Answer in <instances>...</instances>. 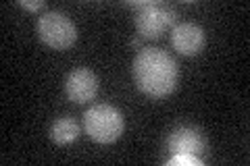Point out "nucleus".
Returning a JSON list of instances; mask_svg holds the SVG:
<instances>
[{
	"instance_id": "obj_9",
	"label": "nucleus",
	"mask_w": 250,
	"mask_h": 166,
	"mask_svg": "<svg viewBox=\"0 0 250 166\" xmlns=\"http://www.w3.org/2000/svg\"><path fill=\"white\" fill-rule=\"evenodd\" d=\"M169 166H200L202 160L198 156H192V154H173V158L167 162Z\"/></svg>"
},
{
	"instance_id": "obj_6",
	"label": "nucleus",
	"mask_w": 250,
	"mask_h": 166,
	"mask_svg": "<svg viewBox=\"0 0 250 166\" xmlns=\"http://www.w3.org/2000/svg\"><path fill=\"white\" fill-rule=\"evenodd\" d=\"M65 92L71 102L75 104H85L94 100L98 92V79L90 69H75L69 73L65 81Z\"/></svg>"
},
{
	"instance_id": "obj_5",
	"label": "nucleus",
	"mask_w": 250,
	"mask_h": 166,
	"mask_svg": "<svg viewBox=\"0 0 250 166\" xmlns=\"http://www.w3.org/2000/svg\"><path fill=\"white\" fill-rule=\"evenodd\" d=\"M171 44L182 56H196L205 48V31L196 23H177L171 29Z\"/></svg>"
},
{
	"instance_id": "obj_4",
	"label": "nucleus",
	"mask_w": 250,
	"mask_h": 166,
	"mask_svg": "<svg viewBox=\"0 0 250 166\" xmlns=\"http://www.w3.org/2000/svg\"><path fill=\"white\" fill-rule=\"evenodd\" d=\"M38 34H40L42 42L46 46L57 50L71 48L77 39V29L73 25V21L65 13H59V11H46L38 19Z\"/></svg>"
},
{
	"instance_id": "obj_1",
	"label": "nucleus",
	"mask_w": 250,
	"mask_h": 166,
	"mask_svg": "<svg viewBox=\"0 0 250 166\" xmlns=\"http://www.w3.org/2000/svg\"><path fill=\"white\" fill-rule=\"evenodd\" d=\"M134 79L148 98L161 100L177 88L179 69L167 52L159 48H142L134 60Z\"/></svg>"
},
{
	"instance_id": "obj_10",
	"label": "nucleus",
	"mask_w": 250,
	"mask_h": 166,
	"mask_svg": "<svg viewBox=\"0 0 250 166\" xmlns=\"http://www.w3.org/2000/svg\"><path fill=\"white\" fill-rule=\"evenodd\" d=\"M19 4L23 6V9H27V11H42L44 6H46L44 0H36V2H29V0H21Z\"/></svg>"
},
{
	"instance_id": "obj_11",
	"label": "nucleus",
	"mask_w": 250,
	"mask_h": 166,
	"mask_svg": "<svg viewBox=\"0 0 250 166\" xmlns=\"http://www.w3.org/2000/svg\"><path fill=\"white\" fill-rule=\"evenodd\" d=\"M131 46H134V48H142V42H140V37H136V39H131Z\"/></svg>"
},
{
	"instance_id": "obj_2",
	"label": "nucleus",
	"mask_w": 250,
	"mask_h": 166,
	"mask_svg": "<svg viewBox=\"0 0 250 166\" xmlns=\"http://www.w3.org/2000/svg\"><path fill=\"white\" fill-rule=\"evenodd\" d=\"M136 9V27L138 34L144 37H161L167 29H173L177 23V11L169 4L142 0V2H131Z\"/></svg>"
},
{
	"instance_id": "obj_7",
	"label": "nucleus",
	"mask_w": 250,
	"mask_h": 166,
	"mask_svg": "<svg viewBox=\"0 0 250 166\" xmlns=\"http://www.w3.org/2000/svg\"><path fill=\"white\" fill-rule=\"evenodd\" d=\"M167 148L171 154H192L198 156L200 152H205V139L202 135L192 129V127H179L169 135Z\"/></svg>"
},
{
	"instance_id": "obj_8",
	"label": "nucleus",
	"mask_w": 250,
	"mask_h": 166,
	"mask_svg": "<svg viewBox=\"0 0 250 166\" xmlns=\"http://www.w3.org/2000/svg\"><path fill=\"white\" fill-rule=\"evenodd\" d=\"M80 135V127L73 118H59V121L52 123L50 127V139L59 146H69L73 144Z\"/></svg>"
},
{
	"instance_id": "obj_3",
	"label": "nucleus",
	"mask_w": 250,
	"mask_h": 166,
	"mask_svg": "<svg viewBox=\"0 0 250 166\" xmlns=\"http://www.w3.org/2000/svg\"><path fill=\"white\" fill-rule=\"evenodd\" d=\"M85 133L98 144H113L123 133V116L111 104H96L92 106L83 116Z\"/></svg>"
}]
</instances>
